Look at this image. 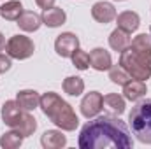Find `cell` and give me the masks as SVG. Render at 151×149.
<instances>
[{"label": "cell", "instance_id": "1", "mask_svg": "<svg viewBox=\"0 0 151 149\" xmlns=\"http://www.w3.org/2000/svg\"><path fill=\"white\" fill-rule=\"evenodd\" d=\"M77 146L81 149H130L134 140L125 121L113 114H104L95 116L81 128Z\"/></svg>", "mask_w": 151, "mask_h": 149}, {"label": "cell", "instance_id": "2", "mask_svg": "<svg viewBox=\"0 0 151 149\" xmlns=\"http://www.w3.org/2000/svg\"><path fill=\"white\" fill-rule=\"evenodd\" d=\"M39 107L42 109L44 116H47L51 119V123H55L63 132H74L79 125V117L76 116L72 105L69 102H65L58 93L46 91L40 97Z\"/></svg>", "mask_w": 151, "mask_h": 149}, {"label": "cell", "instance_id": "3", "mask_svg": "<svg viewBox=\"0 0 151 149\" xmlns=\"http://www.w3.org/2000/svg\"><path fill=\"white\" fill-rule=\"evenodd\" d=\"M128 126L139 142L151 144V98L137 102L128 114Z\"/></svg>", "mask_w": 151, "mask_h": 149}, {"label": "cell", "instance_id": "4", "mask_svg": "<svg viewBox=\"0 0 151 149\" xmlns=\"http://www.w3.org/2000/svg\"><path fill=\"white\" fill-rule=\"evenodd\" d=\"M119 65L130 74L132 79H139V81H148L151 77V67L146 65L132 49L130 46L119 53Z\"/></svg>", "mask_w": 151, "mask_h": 149}, {"label": "cell", "instance_id": "5", "mask_svg": "<svg viewBox=\"0 0 151 149\" xmlns=\"http://www.w3.org/2000/svg\"><path fill=\"white\" fill-rule=\"evenodd\" d=\"M34 40L27 35H12L5 44V53L14 60H27L34 54Z\"/></svg>", "mask_w": 151, "mask_h": 149}, {"label": "cell", "instance_id": "6", "mask_svg": "<svg viewBox=\"0 0 151 149\" xmlns=\"http://www.w3.org/2000/svg\"><path fill=\"white\" fill-rule=\"evenodd\" d=\"M81 114L86 119H91L95 116H99V112L104 109V97L99 91H90L83 97L81 100Z\"/></svg>", "mask_w": 151, "mask_h": 149}, {"label": "cell", "instance_id": "7", "mask_svg": "<svg viewBox=\"0 0 151 149\" xmlns=\"http://www.w3.org/2000/svg\"><path fill=\"white\" fill-rule=\"evenodd\" d=\"M76 49H79V39L72 32H63L55 40V51L62 58H70Z\"/></svg>", "mask_w": 151, "mask_h": 149}, {"label": "cell", "instance_id": "8", "mask_svg": "<svg viewBox=\"0 0 151 149\" xmlns=\"http://www.w3.org/2000/svg\"><path fill=\"white\" fill-rule=\"evenodd\" d=\"M130 49L146 63L151 67V35L139 34L134 40H130Z\"/></svg>", "mask_w": 151, "mask_h": 149}, {"label": "cell", "instance_id": "9", "mask_svg": "<svg viewBox=\"0 0 151 149\" xmlns=\"http://www.w3.org/2000/svg\"><path fill=\"white\" fill-rule=\"evenodd\" d=\"M90 67L99 70V72H104V70H109L113 67V58H111V53L106 51L104 47H95L90 51Z\"/></svg>", "mask_w": 151, "mask_h": 149}, {"label": "cell", "instance_id": "10", "mask_svg": "<svg viewBox=\"0 0 151 149\" xmlns=\"http://www.w3.org/2000/svg\"><path fill=\"white\" fill-rule=\"evenodd\" d=\"M91 16L95 21L102 23V25H107L111 23L113 19H116V9L111 2H95L93 7H91Z\"/></svg>", "mask_w": 151, "mask_h": 149}, {"label": "cell", "instance_id": "11", "mask_svg": "<svg viewBox=\"0 0 151 149\" xmlns=\"http://www.w3.org/2000/svg\"><path fill=\"white\" fill-rule=\"evenodd\" d=\"M146 93H148L146 81L130 79V81L123 86V97H125V100H130V102H137V100H141Z\"/></svg>", "mask_w": 151, "mask_h": 149}, {"label": "cell", "instance_id": "12", "mask_svg": "<svg viewBox=\"0 0 151 149\" xmlns=\"http://www.w3.org/2000/svg\"><path fill=\"white\" fill-rule=\"evenodd\" d=\"M116 25H118V28L125 30L127 34H134L141 25V18L134 11H125V12L116 14Z\"/></svg>", "mask_w": 151, "mask_h": 149}, {"label": "cell", "instance_id": "13", "mask_svg": "<svg viewBox=\"0 0 151 149\" xmlns=\"http://www.w3.org/2000/svg\"><path fill=\"white\" fill-rule=\"evenodd\" d=\"M40 18H42V25H46L49 28H58V27H62L65 23L67 14H65V11L62 7H55L53 5L49 9H44Z\"/></svg>", "mask_w": 151, "mask_h": 149}, {"label": "cell", "instance_id": "14", "mask_svg": "<svg viewBox=\"0 0 151 149\" xmlns=\"http://www.w3.org/2000/svg\"><path fill=\"white\" fill-rule=\"evenodd\" d=\"M40 144L44 149H60L65 148L67 137L60 130H46L40 137Z\"/></svg>", "mask_w": 151, "mask_h": 149}, {"label": "cell", "instance_id": "15", "mask_svg": "<svg viewBox=\"0 0 151 149\" xmlns=\"http://www.w3.org/2000/svg\"><path fill=\"white\" fill-rule=\"evenodd\" d=\"M23 111H25V109H21L16 100H7V102L2 105V119H4V123H5L7 126L14 128V125L18 123V119H19V116L23 114Z\"/></svg>", "mask_w": 151, "mask_h": 149}, {"label": "cell", "instance_id": "16", "mask_svg": "<svg viewBox=\"0 0 151 149\" xmlns=\"http://www.w3.org/2000/svg\"><path fill=\"white\" fill-rule=\"evenodd\" d=\"M16 102L25 111H35L40 104V95L35 90H21L16 95Z\"/></svg>", "mask_w": 151, "mask_h": 149}, {"label": "cell", "instance_id": "17", "mask_svg": "<svg viewBox=\"0 0 151 149\" xmlns=\"http://www.w3.org/2000/svg\"><path fill=\"white\" fill-rule=\"evenodd\" d=\"M42 25V18L34 11H23V14L18 19V27L23 32H37Z\"/></svg>", "mask_w": 151, "mask_h": 149}, {"label": "cell", "instance_id": "18", "mask_svg": "<svg viewBox=\"0 0 151 149\" xmlns=\"http://www.w3.org/2000/svg\"><path fill=\"white\" fill-rule=\"evenodd\" d=\"M14 130H18L23 137H30L37 130V119L30 114V111H23V114L18 119V123L14 125Z\"/></svg>", "mask_w": 151, "mask_h": 149}, {"label": "cell", "instance_id": "19", "mask_svg": "<svg viewBox=\"0 0 151 149\" xmlns=\"http://www.w3.org/2000/svg\"><path fill=\"white\" fill-rule=\"evenodd\" d=\"M23 4L19 0H9L0 5V16L7 21H18L19 16L23 14Z\"/></svg>", "mask_w": 151, "mask_h": 149}, {"label": "cell", "instance_id": "20", "mask_svg": "<svg viewBox=\"0 0 151 149\" xmlns=\"http://www.w3.org/2000/svg\"><path fill=\"white\" fill-rule=\"evenodd\" d=\"M109 46H111V49L118 51V53L125 51V49L130 46V34H127V32L121 30V28L113 30L111 35H109Z\"/></svg>", "mask_w": 151, "mask_h": 149}, {"label": "cell", "instance_id": "21", "mask_svg": "<svg viewBox=\"0 0 151 149\" xmlns=\"http://www.w3.org/2000/svg\"><path fill=\"white\" fill-rule=\"evenodd\" d=\"M104 107L109 112L116 114V116L123 114L125 109H127V105H125V97H121V95H118V93H107V95L104 97Z\"/></svg>", "mask_w": 151, "mask_h": 149}, {"label": "cell", "instance_id": "22", "mask_svg": "<svg viewBox=\"0 0 151 149\" xmlns=\"http://www.w3.org/2000/svg\"><path fill=\"white\" fill-rule=\"evenodd\" d=\"M62 88L67 95L70 97H79L83 91H84V81L79 77V75H69L67 79H63L62 82Z\"/></svg>", "mask_w": 151, "mask_h": 149}, {"label": "cell", "instance_id": "23", "mask_svg": "<svg viewBox=\"0 0 151 149\" xmlns=\"http://www.w3.org/2000/svg\"><path fill=\"white\" fill-rule=\"evenodd\" d=\"M23 135L18 132V130H11V132H5L2 137H0V146L4 149H16L19 148L21 144H23Z\"/></svg>", "mask_w": 151, "mask_h": 149}, {"label": "cell", "instance_id": "24", "mask_svg": "<svg viewBox=\"0 0 151 149\" xmlns=\"http://www.w3.org/2000/svg\"><path fill=\"white\" fill-rule=\"evenodd\" d=\"M109 79L113 81L114 84H119V86H125L132 77L130 74L121 67V65H113L111 69H109Z\"/></svg>", "mask_w": 151, "mask_h": 149}, {"label": "cell", "instance_id": "25", "mask_svg": "<svg viewBox=\"0 0 151 149\" xmlns=\"http://www.w3.org/2000/svg\"><path fill=\"white\" fill-rule=\"evenodd\" d=\"M70 58H72V65L77 70H86L90 67V54L83 49H76Z\"/></svg>", "mask_w": 151, "mask_h": 149}, {"label": "cell", "instance_id": "26", "mask_svg": "<svg viewBox=\"0 0 151 149\" xmlns=\"http://www.w3.org/2000/svg\"><path fill=\"white\" fill-rule=\"evenodd\" d=\"M11 56L9 54H2L0 53V74H5L9 69H11Z\"/></svg>", "mask_w": 151, "mask_h": 149}, {"label": "cell", "instance_id": "27", "mask_svg": "<svg viewBox=\"0 0 151 149\" xmlns=\"http://www.w3.org/2000/svg\"><path fill=\"white\" fill-rule=\"evenodd\" d=\"M35 4L40 9H49V7L55 5V0H35Z\"/></svg>", "mask_w": 151, "mask_h": 149}, {"label": "cell", "instance_id": "28", "mask_svg": "<svg viewBox=\"0 0 151 149\" xmlns=\"http://www.w3.org/2000/svg\"><path fill=\"white\" fill-rule=\"evenodd\" d=\"M5 44H7V42H5V37H4V34L0 32V51L5 49Z\"/></svg>", "mask_w": 151, "mask_h": 149}, {"label": "cell", "instance_id": "29", "mask_svg": "<svg viewBox=\"0 0 151 149\" xmlns=\"http://www.w3.org/2000/svg\"><path fill=\"white\" fill-rule=\"evenodd\" d=\"M116 2H125V0H116Z\"/></svg>", "mask_w": 151, "mask_h": 149}, {"label": "cell", "instance_id": "30", "mask_svg": "<svg viewBox=\"0 0 151 149\" xmlns=\"http://www.w3.org/2000/svg\"><path fill=\"white\" fill-rule=\"evenodd\" d=\"M150 35H151V27H150Z\"/></svg>", "mask_w": 151, "mask_h": 149}]
</instances>
